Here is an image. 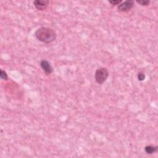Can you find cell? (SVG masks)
Wrapping results in <instances>:
<instances>
[{
  "instance_id": "4",
  "label": "cell",
  "mask_w": 158,
  "mask_h": 158,
  "mask_svg": "<svg viewBox=\"0 0 158 158\" xmlns=\"http://www.w3.org/2000/svg\"><path fill=\"white\" fill-rule=\"evenodd\" d=\"M49 3L48 1L46 0H35L33 1L34 6L40 11H43L45 9Z\"/></svg>"
},
{
  "instance_id": "7",
  "label": "cell",
  "mask_w": 158,
  "mask_h": 158,
  "mask_svg": "<svg viewBox=\"0 0 158 158\" xmlns=\"http://www.w3.org/2000/svg\"><path fill=\"white\" fill-rule=\"evenodd\" d=\"M0 77H1V78L3 79V80H8V78L6 72L3 70H1V71H0Z\"/></svg>"
},
{
  "instance_id": "10",
  "label": "cell",
  "mask_w": 158,
  "mask_h": 158,
  "mask_svg": "<svg viewBox=\"0 0 158 158\" xmlns=\"http://www.w3.org/2000/svg\"><path fill=\"white\" fill-rule=\"evenodd\" d=\"M109 2L112 5H117L120 4V3L122 2V0H112V1H109Z\"/></svg>"
},
{
  "instance_id": "1",
  "label": "cell",
  "mask_w": 158,
  "mask_h": 158,
  "mask_svg": "<svg viewBox=\"0 0 158 158\" xmlns=\"http://www.w3.org/2000/svg\"><path fill=\"white\" fill-rule=\"evenodd\" d=\"M35 37L44 43H50L56 39V33L52 28L48 27H41L35 32Z\"/></svg>"
},
{
  "instance_id": "2",
  "label": "cell",
  "mask_w": 158,
  "mask_h": 158,
  "mask_svg": "<svg viewBox=\"0 0 158 158\" xmlns=\"http://www.w3.org/2000/svg\"><path fill=\"white\" fill-rule=\"evenodd\" d=\"M109 71L106 67H101L96 70L95 72V80L98 84L105 82L109 76Z\"/></svg>"
},
{
  "instance_id": "5",
  "label": "cell",
  "mask_w": 158,
  "mask_h": 158,
  "mask_svg": "<svg viewBox=\"0 0 158 158\" xmlns=\"http://www.w3.org/2000/svg\"><path fill=\"white\" fill-rule=\"evenodd\" d=\"M40 66L44 72L47 74H51L53 72V69L51 64L46 60H42L40 62Z\"/></svg>"
},
{
  "instance_id": "9",
  "label": "cell",
  "mask_w": 158,
  "mask_h": 158,
  "mask_svg": "<svg viewBox=\"0 0 158 158\" xmlns=\"http://www.w3.org/2000/svg\"><path fill=\"white\" fill-rule=\"evenodd\" d=\"M137 2L140 4L141 6H146L148 5H149V4L150 3V1H137Z\"/></svg>"
},
{
  "instance_id": "6",
  "label": "cell",
  "mask_w": 158,
  "mask_h": 158,
  "mask_svg": "<svg viewBox=\"0 0 158 158\" xmlns=\"http://www.w3.org/2000/svg\"><path fill=\"white\" fill-rule=\"evenodd\" d=\"M157 150V146H152L151 145L146 146L145 148V151L147 153V154L151 155L152 153L156 152Z\"/></svg>"
},
{
  "instance_id": "3",
  "label": "cell",
  "mask_w": 158,
  "mask_h": 158,
  "mask_svg": "<svg viewBox=\"0 0 158 158\" xmlns=\"http://www.w3.org/2000/svg\"><path fill=\"white\" fill-rule=\"evenodd\" d=\"M133 4H134V3H133L132 0H128V1H126L119 5L117 9L120 12H127L130 11L132 8V7L133 6Z\"/></svg>"
},
{
  "instance_id": "8",
  "label": "cell",
  "mask_w": 158,
  "mask_h": 158,
  "mask_svg": "<svg viewBox=\"0 0 158 158\" xmlns=\"http://www.w3.org/2000/svg\"><path fill=\"white\" fill-rule=\"evenodd\" d=\"M145 75L143 72H140L138 74V79L140 81H143L145 79Z\"/></svg>"
}]
</instances>
